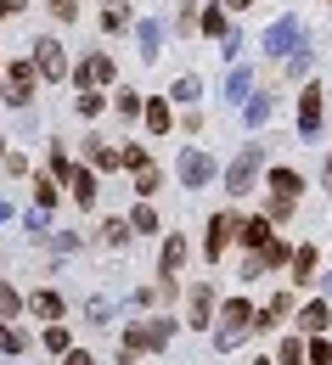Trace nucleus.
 Returning <instances> with one entry per match:
<instances>
[{
  "label": "nucleus",
  "instance_id": "37",
  "mask_svg": "<svg viewBox=\"0 0 332 365\" xmlns=\"http://www.w3.org/2000/svg\"><path fill=\"white\" fill-rule=\"evenodd\" d=\"M34 202H40V208H51V202H56V185H51V180H34Z\"/></svg>",
  "mask_w": 332,
  "mask_h": 365
},
{
  "label": "nucleus",
  "instance_id": "13",
  "mask_svg": "<svg viewBox=\"0 0 332 365\" xmlns=\"http://www.w3.org/2000/svg\"><path fill=\"white\" fill-rule=\"evenodd\" d=\"M181 264H186V242L169 230V242L158 247V270H164V281H175V270H181Z\"/></svg>",
  "mask_w": 332,
  "mask_h": 365
},
{
  "label": "nucleus",
  "instance_id": "3",
  "mask_svg": "<svg viewBox=\"0 0 332 365\" xmlns=\"http://www.w3.org/2000/svg\"><path fill=\"white\" fill-rule=\"evenodd\" d=\"M259 163H265V146H242L237 163L226 169V191H231V197H248L253 180H259Z\"/></svg>",
  "mask_w": 332,
  "mask_h": 365
},
{
  "label": "nucleus",
  "instance_id": "39",
  "mask_svg": "<svg viewBox=\"0 0 332 365\" xmlns=\"http://www.w3.org/2000/svg\"><path fill=\"white\" fill-rule=\"evenodd\" d=\"M287 309H293V292H276V298H271V309H265V320H271V315H287Z\"/></svg>",
  "mask_w": 332,
  "mask_h": 365
},
{
  "label": "nucleus",
  "instance_id": "4",
  "mask_svg": "<svg viewBox=\"0 0 332 365\" xmlns=\"http://www.w3.org/2000/svg\"><path fill=\"white\" fill-rule=\"evenodd\" d=\"M298 202V175L293 169H271V214L265 220H287Z\"/></svg>",
  "mask_w": 332,
  "mask_h": 365
},
{
  "label": "nucleus",
  "instance_id": "24",
  "mask_svg": "<svg viewBox=\"0 0 332 365\" xmlns=\"http://www.w3.org/2000/svg\"><path fill=\"white\" fill-rule=\"evenodd\" d=\"M304 365H332V343H327V337H310V349H304Z\"/></svg>",
  "mask_w": 332,
  "mask_h": 365
},
{
  "label": "nucleus",
  "instance_id": "18",
  "mask_svg": "<svg viewBox=\"0 0 332 365\" xmlns=\"http://www.w3.org/2000/svg\"><path fill=\"white\" fill-rule=\"evenodd\" d=\"M287 264H293V275H298V281H310V275H316V264H321V253H316V247H293V259H287Z\"/></svg>",
  "mask_w": 332,
  "mask_h": 365
},
{
  "label": "nucleus",
  "instance_id": "12",
  "mask_svg": "<svg viewBox=\"0 0 332 365\" xmlns=\"http://www.w3.org/2000/svg\"><path fill=\"white\" fill-rule=\"evenodd\" d=\"M293 46H298V17H282V23L265 34V51H271V56H287Z\"/></svg>",
  "mask_w": 332,
  "mask_h": 365
},
{
  "label": "nucleus",
  "instance_id": "7",
  "mask_svg": "<svg viewBox=\"0 0 332 365\" xmlns=\"http://www.w3.org/2000/svg\"><path fill=\"white\" fill-rule=\"evenodd\" d=\"M186 326H197V331H208V326H214V287H208V281H197V287H191Z\"/></svg>",
  "mask_w": 332,
  "mask_h": 365
},
{
  "label": "nucleus",
  "instance_id": "10",
  "mask_svg": "<svg viewBox=\"0 0 332 365\" xmlns=\"http://www.w3.org/2000/svg\"><path fill=\"white\" fill-rule=\"evenodd\" d=\"M327 326H332V304L316 298V304H304V309H298V337H321Z\"/></svg>",
  "mask_w": 332,
  "mask_h": 365
},
{
  "label": "nucleus",
  "instance_id": "42",
  "mask_svg": "<svg viewBox=\"0 0 332 365\" xmlns=\"http://www.w3.org/2000/svg\"><path fill=\"white\" fill-rule=\"evenodd\" d=\"M62 365H96L91 354H74V349H68V354H62Z\"/></svg>",
  "mask_w": 332,
  "mask_h": 365
},
{
  "label": "nucleus",
  "instance_id": "2",
  "mask_svg": "<svg viewBox=\"0 0 332 365\" xmlns=\"http://www.w3.org/2000/svg\"><path fill=\"white\" fill-rule=\"evenodd\" d=\"M248 331H259V309H253L248 298H226V304H220V331H214V349H220V354H231Z\"/></svg>",
  "mask_w": 332,
  "mask_h": 365
},
{
  "label": "nucleus",
  "instance_id": "22",
  "mask_svg": "<svg viewBox=\"0 0 332 365\" xmlns=\"http://www.w3.org/2000/svg\"><path fill=\"white\" fill-rule=\"evenodd\" d=\"M146 130L152 135H169V101H146Z\"/></svg>",
  "mask_w": 332,
  "mask_h": 365
},
{
  "label": "nucleus",
  "instance_id": "19",
  "mask_svg": "<svg viewBox=\"0 0 332 365\" xmlns=\"http://www.w3.org/2000/svg\"><path fill=\"white\" fill-rule=\"evenodd\" d=\"M124 23H130V0H107V11H101V29H107V34H119Z\"/></svg>",
  "mask_w": 332,
  "mask_h": 365
},
{
  "label": "nucleus",
  "instance_id": "45",
  "mask_svg": "<svg viewBox=\"0 0 332 365\" xmlns=\"http://www.w3.org/2000/svg\"><path fill=\"white\" fill-rule=\"evenodd\" d=\"M226 6H253V0H226Z\"/></svg>",
  "mask_w": 332,
  "mask_h": 365
},
{
  "label": "nucleus",
  "instance_id": "35",
  "mask_svg": "<svg viewBox=\"0 0 332 365\" xmlns=\"http://www.w3.org/2000/svg\"><path fill=\"white\" fill-rule=\"evenodd\" d=\"M113 107H119L124 118H136V113H141V96H136V91H124V96H113Z\"/></svg>",
  "mask_w": 332,
  "mask_h": 365
},
{
  "label": "nucleus",
  "instance_id": "31",
  "mask_svg": "<svg viewBox=\"0 0 332 365\" xmlns=\"http://www.w3.org/2000/svg\"><path fill=\"white\" fill-rule=\"evenodd\" d=\"M242 113H248V124H265V118H271V96H253Z\"/></svg>",
  "mask_w": 332,
  "mask_h": 365
},
{
  "label": "nucleus",
  "instance_id": "8",
  "mask_svg": "<svg viewBox=\"0 0 332 365\" xmlns=\"http://www.w3.org/2000/svg\"><path fill=\"white\" fill-rule=\"evenodd\" d=\"M29 62H34L40 79H62V73H68V56H62L56 40H34V56H29Z\"/></svg>",
  "mask_w": 332,
  "mask_h": 365
},
{
  "label": "nucleus",
  "instance_id": "40",
  "mask_svg": "<svg viewBox=\"0 0 332 365\" xmlns=\"http://www.w3.org/2000/svg\"><path fill=\"white\" fill-rule=\"evenodd\" d=\"M79 113H85V118H96V113H101V96H91V91H79Z\"/></svg>",
  "mask_w": 332,
  "mask_h": 365
},
{
  "label": "nucleus",
  "instance_id": "1",
  "mask_svg": "<svg viewBox=\"0 0 332 365\" xmlns=\"http://www.w3.org/2000/svg\"><path fill=\"white\" fill-rule=\"evenodd\" d=\"M169 337H175V320L146 315V320H136V326H124V337H119V360L130 365L136 354H152V349H164Z\"/></svg>",
  "mask_w": 332,
  "mask_h": 365
},
{
  "label": "nucleus",
  "instance_id": "43",
  "mask_svg": "<svg viewBox=\"0 0 332 365\" xmlns=\"http://www.w3.org/2000/svg\"><path fill=\"white\" fill-rule=\"evenodd\" d=\"M23 11V0H0V17H17Z\"/></svg>",
  "mask_w": 332,
  "mask_h": 365
},
{
  "label": "nucleus",
  "instance_id": "9",
  "mask_svg": "<svg viewBox=\"0 0 332 365\" xmlns=\"http://www.w3.org/2000/svg\"><path fill=\"white\" fill-rule=\"evenodd\" d=\"M231 236H237V220H231V214H214V220H208V236H203V253H208V259H220Z\"/></svg>",
  "mask_w": 332,
  "mask_h": 365
},
{
  "label": "nucleus",
  "instance_id": "34",
  "mask_svg": "<svg viewBox=\"0 0 332 365\" xmlns=\"http://www.w3.org/2000/svg\"><path fill=\"white\" fill-rule=\"evenodd\" d=\"M130 230H158V214H152V208H136V214H130Z\"/></svg>",
  "mask_w": 332,
  "mask_h": 365
},
{
  "label": "nucleus",
  "instance_id": "17",
  "mask_svg": "<svg viewBox=\"0 0 332 365\" xmlns=\"http://www.w3.org/2000/svg\"><path fill=\"white\" fill-rule=\"evenodd\" d=\"M107 79H113V62H107V56H91V62L79 68V91H85V85H107Z\"/></svg>",
  "mask_w": 332,
  "mask_h": 365
},
{
  "label": "nucleus",
  "instance_id": "26",
  "mask_svg": "<svg viewBox=\"0 0 332 365\" xmlns=\"http://www.w3.org/2000/svg\"><path fill=\"white\" fill-rule=\"evenodd\" d=\"M119 169H146V146H119Z\"/></svg>",
  "mask_w": 332,
  "mask_h": 365
},
{
  "label": "nucleus",
  "instance_id": "23",
  "mask_svg": "<svg viewBox=\"0 0 332 365\" xmlns=\"http://www.w3.org/2000/svg\"><path fill=\"white\" fill-rule=\"evenodd\" d=\"M276 365H304V337H287L276 349Z\"/></svg>",
  "mask_w": 332,
  "mask_h": 365
},
{
  "label": "nucleus",
  "instance_id": "6",
  "mask_svg": "<svg viewBox=\"0 0 332 365\" xmlns=\"http://www.w3.org/2000/svg\"><path fill=\"white\" fill-rule=\"evenodd\" d=\"M6 101H11V107H29V101H34V62H29V56L11 62V73H6Z\"/></svg>",
  "mask_w": 332,
  "mask_h": 365
},
{
  "label": "nucleus",
  "instance_id": "11",
  "mask_svg": "<svg viewBox=\"0 0 332 365\" xmlns=\"http://www.w3.org/2000/svg\"><path fill=\"white\" fill-rule=\"evenodd\" d=\"M316 130H321V85L298 96V135H316Z\"/></svg>",
  "mask_w": 332,
  "mask_h": 365
},
{
  "label": "nucleus",
  "instance_id": "14",
  "mask_svg": "<svg viewBox=\"0 0 332 365\" xmlns=\"http://www.w3.org/2000/svg\"><path fill=\"white\" fill-rule=\"evenodd\" d=\"M237 236L248 242V247H253V253H259V247L271 242V220H265V214H253V220H237Z\"/></svg>",
  "mask_w": 332,
  "mask_h": 365
},
{
  "label": "nucleus",
  "instance_id": "20",
  "mask_svg": "<svg viewBox=\"0 0 332 365\" xmlns=\"http://www.w3.org/2000/svg\"><path fill=\"white\" fill-rule=\"evenodd\" d=\"M29 309H34L40 320H62V298H56V292H34V298H29Z\"/></svg>",
  "mask_w": 332,
  "mask_h": 365
},
{
  "label": "nucleus",
  "instance_id": "29",
  "mask_svg": "<svg viewBox=\"0 0 332 365\" xmlns=\"http://www.w3.org/2000/svg\"><path fill=\"white\" fill-rule=\"evenodd\" d=\"M158 46H164V29H158V23H141V56H158Z\"/></svg>",
  "mask_w": 332,
  "mask_h": 365
},
{
  "label": "nucleus",
  "instance_id": "46",
  "mask_svg": "<svg viewBox=\"0 0 332 365\" xmlns=\"http://www.w3.org/2000/svg\"><path fill=\"white\" fill-rule=\"evenodd\" d=\"M0 158H6V146H0Z\"/></svg>",
  "mask_w": 332,
  "mask_h": 365
},
{
  "label": "nucleus",
  "instance_id": "27",
  "mask_svg": "<svg viewBox=\"0 0 332 365\" xmlns=\"http://www.w3.org/2000/svg\"><path fill=\"white\" fill-rule=\"evenodd\" d=\"M130 236H136V230L124 225V220H107V225H101V242H113V247H124Z\"/></svg>",
  "mask_w": 332,
  "mask_h": 365
},
{
  "label": "nucleus",
  "instance_id": "25",
  "mask_svg": "<svg viewBox=\"0 0 332 365\" xmlns=\"http://www.w3.org/2000/svg\"><path fill=\"white\" fill-rule=\"evenodd\" d=\"M17 309H23V298H17V287H11V281H0V320H11Z\"/></svg>",
  "mask_w": 332,
  "mask_h": 365
},
{
  "label": "nucleus",
  "instance_id": "41",
  "mask_svg": "<svg viewBox=\"0 0 332 365\" xmlns=\"http://www.w3.org/2000/svg\"><path fill=\"white\" fill-rule=\"evenodd\" d=\"M175 96H181V101H197V79H175Z\"/></svg>",
  "mask_w": 332,
  "mask_h": 365
},
{
  "label": "nucleus",
  "instance_id": "32",
  "mask_svg": "<svg viewBox=\"0 0 332 365\" xmlns=\"http://www.w3.org/2000/svg\"><path fill=\"white\" fill-rule=\"evenodd\" d=\"M203 29H208L214 40H226V11H214V6H208V11H203Z\"/></svg>",
  "mask_w": 332,
  "mask_h": 365
},
{
  "label": "nucleus",
  "instance_id": "5",
  "mask_svg": "<svg viewBox=\"0 0 332 365\" xmlns=\"http://www.w3.org/2000/svg\"><path fill=\"white\" fill-rule=\"evenodd\" d=\"M208 180H214V158L197 152V146H186V152H181V185L197 191V185H208Z\"/></svg>",
  "mask_w": 332,
  "mask_h": 365
},
{
  "label": "nucleus",
  "instance_id": "33",
  "mask_svg": "<svg viewBox=\"0 0 332 365\" xmlns=\"http://www.w3.org/2000/svg\"><path fill=\"white\" fill-rule=\"evenodd\" d=\"M0 349H6V354H23V331H11L6 320H0Z\"/></svg>",
  "mask_w": 332,
  "mask_h": 365
},
{
  "label": "nucleus",
  "instance_id": "16",
  "mask_svg": "<svg viewBox=\"0 0 332 365\" xmlns=\"http://www.w3.org/2000/svg\"><path fill=\"white\" fill-rule=\"evenodd\" d=\"M85 158H91V169H119V146H107V140H85Z\"/></svg>",
  "mask_w": 332,
  "mask_h": 365
},
{
  "label": "nucleus",
  "instance_id": "30",
  "mask_svg": "<svg viewBox=\"0 0 332 365\" xmlns=\"http://www.w3.org/2000/svg\"><path fill=\"white\" fill-rule=\"evenodd\" d=\"M158 185H164V175H158L152 163H146V169H136V191H141V197H152Z\"/></svg>",
  "mask_w": 332,
  "mask_h": 365
},
{
  "label": "nucleus",
  "instance_id": "38",
  "mask_svg": "<svg viewBox=\"0 0 332 365\" xmlns=\"http://www.w3.org/2000/svg\"><path fill=\"white\" fill-rule=\"evenodd\" d=\"M51 11H56L62 23H74V17H79V0H51Z\"/></svg>",
  "mask_w": 332,
  "mask_h": 365
},
{
  "label": "nucleus",
  "instance_id": "21",
  "mask_svg": "<svg viewBox=\"0 0 332 365\" xmlns=\"http://www.w3.org/2000/svg\"><path fill=\"white\" fill-rule=\"evenodd\" d=\"M287 259H293V247H287V242H276V236L259 247V264H265V270H276V264H287Z\"/></svg>",
  "mask_w": 332,
  "mask_h": 365
},
{
  "label": "nucleus",
  "instance_id": "28",
  "mask_svg": "<svg viewBox=\"0 0 332 365\" xmlns=\"http://www.w3.org/2000/svg\"><path fill=\"white\" fill-rule=\"evenodd\" d=\"M68 169H74V163H68V146H62V140H51V175H56V180H68Z\"/></svg>",
  "mask_w": 332,
  "mask_h": 365
},
{
  "label": "nucleus",
  "instance_id": "15",
  "mask_svg": "<svg viewBox=\"0 0 332 365\" xmlns=\"http://www.w3.org/2000/svg\"><path fill=\"white\" fill-rule=\"evenodd\" d=\"M68 185H74V202H79V208L96 202V175L91 169H68Z\"/></svg>",
  "mask_w": 332,
  "mask_h": 365
},
{
  "label": "nucleus",
  "instance_id": "36",
  "mask_svg": "<svg viewBox=\"0 0 332 365\" xmlns=\"http://www.w3.org/2000/svg\"><path fill=\"white\" fill-rule=\"evenodd\" d=\"M46 349H51V354H68V326H51V331H46Z\"/></svg>",
  "mask_w": 332,
  "mask_h": 365
},
{
  "label": "nucleus",
  "instance_id": "44",
  "mask_svg": "<svg viewBox=\"0 0 332 365\" xmlns=\"http://www.w3.org/2000/svg\"><path fill=\"white\" fill-rule=\"evenodd\" d=\"M327 191H332V158H327Z\"/></svg>",
  "mask_w": 332,
  "mask_h": 365
}]
</instances>
